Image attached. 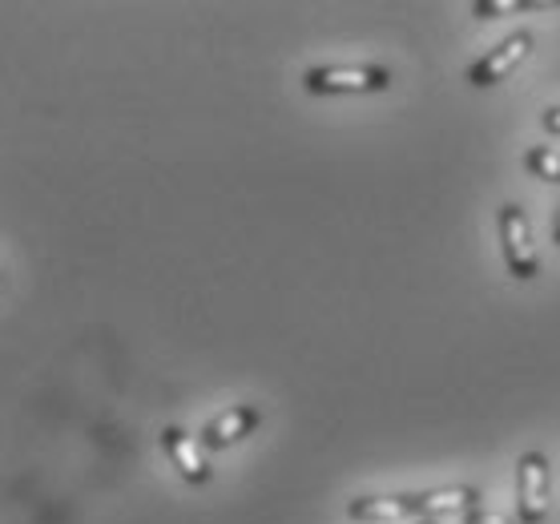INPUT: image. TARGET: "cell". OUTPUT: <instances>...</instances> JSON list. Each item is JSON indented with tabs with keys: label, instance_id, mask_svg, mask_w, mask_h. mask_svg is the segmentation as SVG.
I'll return each mask as SVG.
<instances>
[{
	"label": "cell",
	"instance_id": "3957f363",
	"mask_svg": "<svg viewBox=\"0 0 560 524\" xmlns=\"http://www.w3.org/2000/svg\"><path fill=\"white\" fill-rule=\"evenodd\" d=\"M500 243H504V263H509L512 279H536L540 270V258H536V243H533V226H528V214H524L516 202L500 206Z\"/></svg>",
	"mask_w": 560,
	"mask_h": 524
},
{
	"label": "cell",
	"instance_id": "30bf717a",
	"mask_svg": "<svg viewBox=\"0 0 560 524\" xmlns=\"http://www.w3.org/2000/svg\"><path fill=\"white\" fill-rule=\"evenodd\" d=\"M528 9H540V4H524V0H476V4H471V13H476V16L528 13Z\"/></svg>",
	"mask_w": 560,
	"mask_h": 524
},
{
	"label": "cell",
	"instance_id": "8992f818",
	"mask_svg": "<svg viewBox=\"0 0 560 524\" xmlns=\"http://www.w3.org/2000/svg\"><path fill=\"white\" fill-rule=\"evenodd\" d=\"M162 447H166L170 464L182 473L186 485H206L210 480V464L202 456V440H194L182 428H162Z\"/></svg>",
	"mask_w": 560,
	"mask_h": 524
},
{
	"label": "cell",
	"instance_id": "ba28073f",
	"mask_svg": "<svg viewBox=\"0 0 560 524\" xmlns=\"http://www.w3.org/2000/svg\"><path fill=\"white\" fill-rule=\"evenodd\" d=\"M416 504H420V516L432 521V516H444V512H464V509H480V488L459 485V488H432V492H416Z\"/></svg>",
	"mask_w": 560,
	"mask_h": 524
},
{
	"label": "cell",
	"instance_id": "4fadbf2b",
	"mask_svg": "<svg viewBox=\"0 0 560 524\" xmlns=\"http://www.w3.org/2000/svg\"><path fill=\"white\" fill-rule=\"evenodd\" d=\"M420 524H435V521H420Z\"/></svg>",
	"mask_w": 560,
	"mask_h": 524
},
{
	"label": "cell",
	"instance_id": "8fae6325",
	"mask_svg": "<svg viewBox=\"0 0 560 524\" xmlns=\"http://www.w3.org/2000/svg\"><path fill=\"white\" fill-rule=\"evenodd\" d=\"M464 524H512V521H509V516H500V512L471 509V512H464Z\"/></svg>",
	"mask_w": 560,
	"mask_h": 524
},
{
	"label": "cell",
	"instance_id": "6da1fadb",
	"mask_svg": "<svg viewBox=\"0 0 560 524\" xmlns=\"http://www.w3.org/2000/svg\"><path fill=\"white\" fill-rule=\"evenodd\" d=\"M392 69L383 65H315L303 73V90L315 97L327 93H383L392 90Z\"/></svg>",
	"mask_w": 560,
	"mask_h": 524
},
{
	"label": "cell",
	"instance_id": "277c9868",
	"mask_svg": "<svg viewBox=\"0 0 560 524\" xmlns=\"http://www.w3.org/2000/svg\"><path fill=\"white\" fill-rule=\"evenodd\" d=\"M533 33L524 28V33H512L509 40H500L497 49L488 53V57H480V61L468 69V85H476V90H488V85H500V81L509 78L512 69L533 53Z\"/></svg>",
	"mask_w": 560,
	"mask_h": 524
},
{
	"label": "cell",
	"instance_id": "9c48e42d",
	"mask_svg": "<svg viewBox=\"0 0 560 524\" xmlns=\"http://www.w3.org/2000/svg\"><path fill=\"white\" fill-rule=\"evenodd\" d=\"M524 170L540 182H560V154L552 145H533V150L524 154Z\"/></svg>",
	"mask_w": 560,
	"mask_h": 524
},
{
	"label": "cell",
	"instance_id": "7c38bea8",
	"mask_svg": "<svg viewBox=\"0 0 560 524\" xmlns=\"http://www.w3.org/2000/svg\"><path fill=\"white\" fill-rule=\"evenodd\" d=\"M540 126H545L548 133H560V105H552V109H545V117H540Z\"/></svg>",
	"mask_w": 560,
	"mask_h": 524
},
{
	"label": "cell",
	"instance_id": "52a82bcc",
	"mask_svg": "<svg viewBox=\"0 0 560 524\" xmlns=\"http://www.w3.org/2000/svg\"><path fill=\"white\" fill-rule=\"evenodd\" d=\"M347 516L359 524H392L420 516V504H416V492H408V497H359L347 504Z\"/></svg>",
	"mask_w": 560,
	"mask_h": 524
},
{
	"label": "cell",
	"instance_id": "7a4b0ae2",
	"mask_svg": "<svg viewBox=\"0 0 560 524\" xmlns=\"http://www.w3.org/2000/svg\"><path fill=\"white\" fill-rule=\"evenodd\" d=\"M548 492H552V468L545 452H524L516 461V516L521 524H545Z\"/></svg>",
	"mask_w": 560,
	"mask_h": 524
},
{
	"label": "cell",
	"instance_id": "5b68a950",
	"mask_svg": "<svg viewBox=\"0 0 560 524\" xmlns=\"http://www.w3.org/2000/svg\"><path fill=\"white\" fill-rule=\"evenodd\" d=\"M258 423H262V411L250 408V404H234V408L218 411L214 420L202 428V447H230L238 444V440H246V435L255 432Z\"/></svg>",
	"mask_w": 560,
	"mask_h": 524
}]
</instances>
